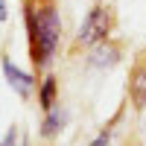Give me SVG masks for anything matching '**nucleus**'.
<instances>
[{
    "instance_id": "obj_1",
    "label": "nucleus",
    "mask_w": 146,
    "mask_h": 146,
    "mask_svg": "<svg viewBox=\"0 0 146 146\" xmlns=\"http://www.w3.org/2000/svg\"><path fill=\"white\" fill-rule=\"evenodd\" d=\"M23 18H27V35H29V58L35 70L50 67L58 38H62V18L56 6H35L32 0L23 3Z\"/></svg>"
},
{
    "instance_id": "obj_2",
    "label": "nucleus",
    "mask_w": 146,
    "mask_h": 146,
    "mask_svg": "<svg viewBox=\"0 0 146 146\" xmlns=\"http://www.w3.org/2000/svg\"><path fill=\"white\" fill-rule=\"evenodd\" d=\"M108 32H111V12L105 6H94L88 15H85L82 27L76 32V44H85V47H94L108 38Z\"/></svg>"
},
{
    "instance_id": "obj_3",
    "label": "nucleus",
    "mask_w": 146,
    "mask_h": 146,
    "mask_svg": "<svg viewBox=\"0 0 146 146\" xmlns=\"http://www.w3.org/2000/svg\"><path fill=\"white\" fill-rule=\"evenodd\" d=\"M0 64H3V76H6V82L12 85V91L27 100V96L35 91V76H32V73H23L9 56H3V62H0Z\"/></svg>"
},
{
    "instance_id": "obj_4",
    "label": "nucleus",
    "mask_w": 146,
    "mask_h": 146,
    "mask_svg": "<svg viewBox=\"0 0 146 146\" xmlns=\"http://www.w3.org/2000/svg\"><path fill=\"white\" fill-rule=\"evenodd\" d=\"M120 62V47L111 44V41H100V44H94V50L88 56V64L96 67V70H108V67H114Z\"/></svg>"
},
{
    "instance_id": "obj_5",
    "label": "nucleus",
    "mask_w": 146,
    "mask_h": 146,
    "mask_svg": "<svg viewBox=\"0 0 146 146\" xmlns=\"http://www.w3.org/2000/svg\"><path fill=\"white\" fill-rule=\"evenodd\" d=\"M129 100L135 108H146V64H137L129 76Z\"/></svg>"
},
{
    "instance_id": "obj_6",
    "label": "nucleus",
    "mask_w": 146,
    "mask_h": 146,
    "mask_svg": "<svg viewBox=\"0 0 146 146\" xmlns=\"http://www.w3.org/2000/svg\"><path fill=\"white\" fill-rule=\"evenodd\" d=\"M64 123H67V111L64 108H58V105H53L50 111H44V123H41V129H38V135L41 137H56L58 131L64 129Z\"/></svg>"
},
{
    "instance_id": "obj_7",
    "label": "nucleus",
    "mask_w": 146,
    "mask_h": 146,
    "mask_svg": "<svg viewBox=\"0 0 146 146\" xmlns=\"http://www.w3.org/2000/svg\"><path fill=\"white\" fill-rule=\"evenodd\" d=\"M56 102H58V79L47 73V76L41 79V85H38V105L44 108V111H50Z\"/></svg>"
},
{
    "instance_id": "obj_8",
    "label": "nucleus",
    "mask_w": 146,
    "mask_h": 146,
    "mask_svg": "<svg viewBox=\"0 0 146 146\" xmlns=\"http://www.w3.org/2000/svg\"><path fill=\"white\" fill-rule=\"evenodd\" d=\"M0 146H18V126H9L3 140H0Z\"/></svg>"
},
{
    "instance_id": "obj_9",
    "label": "nucleus",
    "mask_w": 146,
    "mask_h": 146,
    "mask_svg": "<svg viewBox=\"0 0 146 146\" xmlns=\"http://www.w3.org/2000/svg\"><path fill=\"white\" fill-rule=\"evenodd\" d=\"M88 146H111V135H108V131H100V135H96Z\"/></svg>"
},
{
    "instance_id": "obj_10",
    "label": "nucleus",
    "mask_w": 146,
    "mask_h": 146,
    "mask_svg": "<svg viewBox=\"0 0 146 146\" xmlns=\"http://www.w3.org/2000/svg\"><path fill=\"white\" fill-rule=\"evenodd\" d=\"M6 18H9V12H6V3L0 0V21H6Z\"/></svg>"
}]
</instances>
